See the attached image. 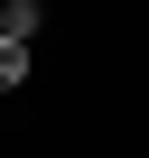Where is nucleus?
I'll use <instances>...</instances> for the list:
<instances>
[{"label": "nucleus", "mask_w": 149, "mask_h": 158, "mask_svg": "<svg viewBox=\"0 0 149 158\" xmlns=\"http://www.w3.org/2000/svg\"><path fill=\"white\" fill-rule=\"evenodd\" d=\"M28 74H37V47H10L0 37V93H28Z\"/></svg>", "instance_id": "f03ea898"}, {"label": "nucleus", "mask_w": 149, "mask_h": 158, "mask_svg": "<svg viewBox=\"0 0 149 158\" xmlns=\"http://www.w3.org/2000/svg\"><path fill=\"white\" fill-rule=\"evenodd\" d=\"M56 19H47V0H0V37H10V47H37Z\"/></svg>", "instance_id": "f257e3e1"}]
</instances>
